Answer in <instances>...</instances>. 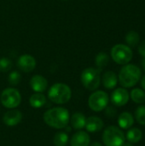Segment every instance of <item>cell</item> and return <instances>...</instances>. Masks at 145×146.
<instances>
[{
  "label": "cell",
  "instance_id": "6da1fadb",
  "mask_svg": "<svg viewBox=\"0 0 145 146\" xmlns=\"http://www.w3.org/2000/svg\"><path fill=\"white\" fill-rule=\"evenodd\" d=\"M44 122L56 129L65 128L69 122V112L62 107H56L48 110L44 114Z\"/></svg>",
  "mask_w": 145,
  "mask_h": 146
},
{
  "label": "cell",
  "instance_id": "7a4b0ae2",
  "mask_svg": "<svg viewBox=\"0 0 145 146\" xmlns=\"http://www.w3.org/2000/svg\"><path fill=\"white\" fill-rule=\"evenodd\" d=\"M141 78L140 68L134 64H126L120 71L119 80L123 87L134 86Z\"/></svg>",
  "mask_w": 145,
  "mask_h": 146
},
{
  "label": "cell",
  "instance_id": "3957f363",
  "mask_svg": "<svg viewBox=\"0 0 145 146\" xmlns=\"http://www.w3.org/2000/svg\"><path fill=\"white\" fill-rule=\"evenodd\" d=\"M48 97L49 99L54 104H64L70 100L72 92L68 85L63 83H56L50 88Z\"/></svg>",
  "mask_w": 145,
  "mask_h": 146
},
{
  "label": "cell",
  "instance_id": "277c9868",
  "mask_svg": "<svg viewBox=\"0 0 145 146\" xmlns=\"http://www.w3.org/2000/svg\"><path fill=\"white\" fill-rule=\"evenodd\" d=\"M82 85L89 91L97 90L101 82L100 71L97 68H85L80 76Z\"/></svg>",
  "mask_w": 145,
  "mask_h": 146
},
{
  "label": "cell",
  "instance_id": "5b68a950",
  "mask_svg": "<svg viewBox=\"0 0 145 146\" xmlns=\"http://www.w3.org/2000/svg\"><path fill=\"white\" fill-rule=\"evenodd\" d=\"M103 141L105 146H122L125 143V135L119 127L110 126L104 130Z\"/></svg>",
  "mask_w": 145,
  "mask_h": 146
},
{
  "label": "cell",
  "instance_id": "8992f818",
  "mask_svg": "<svg viewBox=\"0 0 145 146\" xmlns=\"http://www.w3.org/2000/svg\"><path fill=\"white\" fill-rule=\"evenodd\" d=\"M111 56L116 63L126 65L132 58V50L127 45L122 44H116L111 50Z\"/></svg>",
  "mask_w": 145,
  "mask_h": 146
},
{
  "label": "cell",
  "instance_id": "52a82bcc",
  "mask_svg": "<svg viewBox=\"0 0 145 146\" xmlns=\"http://www.w3.org/2000/svg\"><path fill=\"white\" fill-rule=\"evenodd\" d=\"M21 102V93L15 88H6L1 94V103L5 108L15 109L20 105Z\"/></svg>",
  "mask_w": 145,
  "mask_h": 146
},
{
  "label": "cell",
  "instance_id": "ba28073f",
  "mask_svg": "<svg viewBox=\"0 0 145 146\" xmlns=\"http://www.w3.org/2000/svg\"><path fill=\"white\" fill-rule=\"evenodd\" d=\"M109 95L103 91H97L93 92L88 99V105L91 110L99 112L106 109L109 104Z\"/></svg>",
  "mask_w": 145,
  "mask_h": 146
},
{
  "label": "cell",
  "instance_id": "9c48e42d",
  "mask_svg": "<svg viewBox=\"0 0 145 146\" xmlns=\"http://www.w3.org/2000/svg\"><path fill=\"white\" fill-rule=\"evenodd\" d=\"M17 66L22 72L29 73L35 68L36 60L32 56L28 54H24L18 58Z\"/></svg>",
  "mask_w": 145,
  "mask_h": 146
},
{
  "label": "cell",
  "instance_id": "30bf717a",
  "mask_svg": "<svg viewBox=\"0 0 145 146\" xmlns=\"http://www.w3.org/2000/svg\"><path fill=\"white\" fill-rule=\"evenodd\" d=\"M129 101V93L124 88L115 89L111 95V102L115 106H124Z\"/></svg>",
  "mask_w": 145,
  "mask_h": 146
},
{
  "label": "cell",
  "instance_id": "8fae6325",
  "mask_svg": "<svg viewBox=\"0 0 145 146\" xmlns=\"http://www.w3.org/2000/svg\"><path fill=\"white\" fill-rule=\"evenodd\" d=\"M22 119V114L17 110H12L6 112L3 115V122L8 127H14L18 125Z\"/></svg>",
  "mask_w": 145,
  "mask_h": 146
},
{
  "label": "cell",
  "instance_id": "7c38bea8",
  "mask_svg": "<svg viewBox=\"0 0 145 146\" xmlns=\"http://www.w3.org/2000/svg\"><path fill=\"white\" fill-rule=\"evenodd\" d=\"M30 86L35 92H44L48 87L47 80L39 74H36L32 77L30 80Z\"/></svg>",
  "mask_w": 145,
  "mask_h": 146
},
{
  "label": "cell",
  "instance_id": "4fadbf2b",
  "mask_svg": "<svg viewBox=\"0 0 145 146\" xmlns=\"http://www.w3.org/2000/svg\"><path fill=\"white\" fill-rule=\"evenodd\" d=\"M91 142L90 136L87 133L79 131L73 135L70 144L71 146H89Z\"/></svg>",
  "mask_w": 145,
  "mask_h": 146
},
{
  "label": "cell",
  "instance_id": "5bb4252c",
  "mask_svg": "<svg viewBox=\"0 0 145 146\" xmlns=\"http://www.w3.org/2000/svg\"><path fill=\"white\" fill-rule=\"evenodd\" d=\"M85 127L90 133H97L103 129V121L97 116H91L86 119Z\"/></svg>",
  "mask_w": 145,
  "mask_h": 146
},
{
  "label": "cell",
  "instance_id": "9a60e30c",
  "mask_svg": "<svg viewBox=\"0 0 145 146\" xmlns=\"http://www.w3.org/2000/svg\"><path fill=\"white\" fill-rule=\"evenodd\" d=\"M118 82L117 76L113 71H107L103 76V84L107 89H113L116 86Z\"/></svg>",
  "mask_w": 145,
  "mask_h": 146
},
{
  "label": "cell",
  "instance_id": "2e32d148",
  "mask_svg": "<svg viewBox=\"0 0 145 146\" xmlns=\"http://www.w3.org/2000/svg\"><path fill=\"white\" fill-rule=\"evenodd\" d=\"M134 123V118L129 112H123L121 114L118 119V124L122 129H128L132 127Z\"/></svg>",
  "mask_w": 145,
  "mask_h": 146
},
{
  "label": "cell",
  "instance_id": "e0dca14e",
  "mask_svg": "<svg viewBox=\"0 0 145 146\" xmlns=\"http://www.w3.org/2000/svg\"><path fill=\"white\" fill-rule=\"evenodd\" d=\"M85 121H86V118L85 115H83L80 112L74 113L71 117V125L73 128L77 130H80L84 128L85 127Z\"/></svg>",
  "mask_w": 145,
  "mask_h": 146
},
{
  "label": "cell",
  "instance_id": "ac0fdd59",
  "mask_svg": "<svg viewBox=\"0 0 145 146\" xmlns=\"http://www.w3.org/2000/svg\"><path fill=\"white\" fill-rule=\"evenodd\" d=\"M29 103L32 108L39 109L46 104V98L43 93L36 92L30 97Z\"/></svg>",
  "mask_w": 145,
  "mask_h": 146
},
{
  "label": "cell",
  "instance_id": "d6986e66",
  "mask_svg": "<svg viewBox=\"0 0 145 146\" xmlns=\"http://www.w3.org/2000/svg\"><path fill=\"white\" fill-rule=\"evenodd\" d=\"M143 138V133L138 128H132L126 133V139L128 142L132 144L138 143Z\"/></svg>",
  "mask_w": 145,
  "mask_h": 146
},
{
  "label": "cell",
  "instance_id": "ffe728a7",
  "mask_svg": "<svg viewBox=\"0 0 145 146\" xmlns=\"http://www.w3.org/2000/svg\"><path fill=\"white\" fill-rule=\"evenodd\" d=\"M109 56L105 52L98 53L95 59V63L99 71H101L103 68H104L109 64Z\"/></svg>",
  "mask_w": 145,
  "mask_h": 146
},
{
  "label": "cell",
  "instance_id": "44dd1931",
  "mask_svg": "<svg viewBox=\"0 0 145 146\" xmlns=\"http://www.w3.org/2000/svg\"><path fill=\"white\" fill-rule=\"evenodd\" d=\"M55 146H66L68 142V135L66 132H58L55 134L53 139Z\"/></svg>",
  "mask_w": 145,
  "mask_h": 146
},
{
  "label": "cell",
  "instance_id": "7402d4cb",
  "mask_svg": "<svg viewBox=\"0 0 145 146\" xmlns=\"http://www.w3.org/2000/svg\"><path fill=\"white\" fill-rule=\"evenodd\" d=\"M131 98L136 104H144L145 102V92L139 88H135L131 92Z\"/></svg>",
  "mask_w": 145,
  "mask_h": 146
},
{
  "label": "cell",
  "instance_id": "603a6c76",
  "mask_svg": "<svg viewBox=\"0 0 145 146\" xmlns=\"http://www.w3.org/2000/svg\"><path fill=\"white\" fill-rule=\"evenodd\" d=\"M139 35L135 31H130L126 35V42L131 47H135L139 43Z\"/></svg>",
  "mask_w": 145,
  "mask_h": 146
},
{
  "label": "cell",
  "instance_id": "cb8c5ba5",
  "mask_svg": "<svg viewBox=\"0 0 145 146\" xmlns=\"http://www.w3.org/2000/svg\"><path fill=\"white\" fill-rule=\"evenodd\" d=\"M135 118L137 121L140 124L145 126V106H139L135 112Z\"/></svg>",
  "mask_w": 145,
  "mask_h": 146
},
{
  "label": "cell",
  "instance_id": "d4e9b609",
  "mask_svg": "<svg viewBox=\"0 0 145 146\" xmlns=\"http://www.w3.org/2000/svg\"><path fill=\"white\" fill-rule=\"evenodd\" d=\"M12 66L13 63L10 59L6 57L0 58V72L6 73L12 68Z\"/></svg>",
  "mask_w": 145,
  "mask_h": 146
},
{
  "label": "cell",
  "instance_id": "484cf974",
  "mask_svg": "<svg viewBox=\"0 0 145 146\" xmlns=\"http://www.w3.org/2000/svg\"><path fill=\"white\" fill-rule=\"evenodd\" d=\"M21 74L17 71H13L9 74V77H8V80H9V83L11 85V86H16L20 83L21 81Z\"/></svg>",
  "mask_w": 145,
  "mask_h": 146
},
{
  "label": "cell",
  "instance_id": "4316f807",
  "mask_svg": "<svg viewBox=\"0 0 145 146\" xmlns=\"http://www.w3.org/2000/svg\"><path fill=\"white\" fill-rule=\"evenodd\" d=\"M138 52H139V54H140L142 56L145 57V40H144V41L139 44V46H138Z\"/></svg>",
  "mask_w": 145,
  "mask_h": 146
},
{
  "label": "cell",
  "instance_id": "83f0119b",
  "mask_svg": "<svg viewBox=\"0 0 145 146\" xmlns=\"http://www.w3.org/2000/svg\"><path fill=\"white\" fill-rule=\"evenodd\" d=\"M107 110H108V111H110V113H106V115H108V116L113 117V116H115V115H116V110H115V109L111 108V107H110V108H108Z\"/></svg>",
  "mask_w": 145,
  "mask_h": 146
},
{
  "label": "cell",
  "instance_id": "f1b7e54d",
  "mask_svg": "<svg viewBox=\"0 0 145 146\" xmlns=\"http://www.w3.org/2000/svg\"><path fill=\"white\" fill-rule=\"evenodd\" d=\"M141 86H142V87L145 90V75L142 78V80H141Z\"/></svg>",
  "mask_w": 145,
  "mask_h": 146
},
{
  "label": "cell",
  "instance_id": "f546056e",
  "mask_svg": "<svg viewBox=\"0 0 145 146\" xmlns=\"http://www.w3.org/2000/svg\"><path fill=\"white\" fill-rule=\"evenodd\" d=\"M91 146H103L102 145V144H100V143H98V142H95V143H93Z\"/></svg>",
  "mask_w": 145,
  "mask_h": 146
},
{
  "label": "cell",
  "instance_id": "4dcf8cb0",
  "mask_svg": "<svg viewBox=\"0 0 145 146\" xmlns=\"http://www.w3.org/2000/svg\"><path fill=\"white\" fill-rule=\"evenodd\" d=\"M122 146H133V145H132V143L128 142V143H124Z\"/></svg>",
  "mask_w": 145,
  "mask_h": 146
},
{
  "label": "cell",
  "instance_id": "1f68e13d",
  "mask_svg": "<svg viewBox=\"0 0 145 146\" xmlns=\"http://www.w3.org/2000/svg\"><path fill=\"white\" fill-rule=\"evenodd\" d=\"M142 66H143V68L144 69L145 71V57H144V59L142 61Z\"/></svg>",
  "mask_w": 145,
  "mask_h": 146
},
{
  "label": "cell",
  "instance_id": "d6a6232c",
  "mask_svg": "<svg viewBox=\"0 0 145 146\" xmlns=\"http://www.w3.org/2000/svg\"><path fill=\"white\" fill-rule=\"evenodd\" d=\"M63 1H68V0H63Z\"/></svg>",
  "mask_w": 145,
  "mask_h": 146
}]
</instances>
